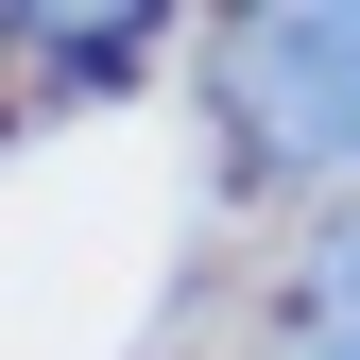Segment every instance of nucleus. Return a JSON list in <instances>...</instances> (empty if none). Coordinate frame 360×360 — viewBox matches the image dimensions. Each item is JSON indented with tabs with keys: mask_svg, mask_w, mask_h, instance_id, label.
Wrapping results in <instances>:
<instances>
[{
	"mask_svg": "<svg viewBox=\"0 0 360 360\" xmlns=\"http://www.w3.org/2000/svg\"><path fill=\"white\" fill-rule=\"evenodd\" d=\"M223 120L257 172H360V0H292V18L223 34Z\"/></svg>",
	"mask_w": 360,
	"mask_h": 360,
	"instance_id": "1",
	"label": "nucleus"
}]
</instances>
